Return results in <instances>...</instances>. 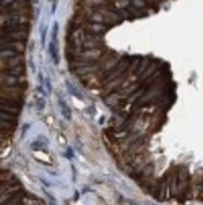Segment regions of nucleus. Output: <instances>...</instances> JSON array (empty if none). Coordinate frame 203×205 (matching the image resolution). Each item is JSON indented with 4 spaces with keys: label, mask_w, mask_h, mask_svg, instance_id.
Returning <instances> with one entry per match:
<instances>
[{
    "label": "nucleus",
    "mask_w": 203,
    "mask_h": 205,
    "mask_svg": "<svg viewBox=\"0 0 203 205\" xmlns=\"http://www.w3.org/2000/svg\"><path fill=\"white\" fill-rule=\"evenodd\" d=\"M18 84H28L27 78L24 76H3L2 74V87L18 86Z\"/></svg>",
    "instance_id": "nucleus-2"
},
{
    "label": "nucleus",
    "mask_w": 203,
    "mask_h": 205,
    "mask_svg": "<svg viewBox=\"0 0 203 205\" xmlns=\"http://www.w3.org/2000/svg\"><path fill=\"white\" fill-rule=\"evenodd\" d=\"M25 44L27 43H21V42L2 43V51H13V52H18V53H24V51H25Z\"/></svg>",
    "instance_id": "nucleus-4"
},
{
    "label": "nucleus",
    "mask_w": 203,
    "mask_h": 205,
    "mask_svg": "<svg viewBox=\"0 0 203 205\" xmlns=\"http://www.w3.org/2000/svg\"><path fill=\"white\" fill-rule=\"evenodd\" d=\"M58 32V24L54 25V32H53V39L49 44V52H50V55L53 58L54 63H59V55H58V45H55V33Z\"/></svg>",
    "instance_id": "nucleus-6"
},
{
    "label": "nucleus",
    "mask_w": 203,
    "mask_h": 205,
    "mask_svg": "<svg viewBox=\"0 0 203 205\" xmlns=\"http://www.w3.org/2000/svg\"><path fill=\"white\" fill-rule=\"evenodd\" d=\"M27 40H28V33H5V34H2V43H6V42L27 43Z\"/></svg>",
    "instance_id": "nucleus-3"
},
{
    "label": "nucleus",
    "mask_w": 203,
    "mask_h": 205,
    "mask_svg": "<svg viewBox=\"0 0 203 205\" xmlns=\"http://www.w3.org/2000/svg\"><path fill=\"white\" fill-rule=\"evenodd\" d=\"M58 101H59V106H60V111H62V113H63V117H64L65 120H68V121H70V120H71L70 108L68 107V104L64 102V100L60 97V96L58 97Z\"/></svg>",
    "instance_id": "nucleus-7"
},
{
    "label": "nucleus",
    "mask_w": 203,
    "mask_h": 205,
    "mask_svg": "<svg viewBox=\"0 0 203 205\" xmlns=\"http://www.w3.org/2000/svg\"><path fill=\"white\" fill-rule=\"evenodd\" d=\"M21 111V107H18V106H5V104H2V112H5V113H10V115H14V116H18Z\"/></svg>",
    "instance_id": "nucleus-8"
},
{
    "label": "nucleus",
    "mask_w": 203,
    "mask_h": 205,
    "mask_svg": "<svg viewBox=\"0 0 203 205\" xmlns=\"http://www.w3.org/2000/svg\"><path fill=\"white\" fill-rule=\"evenodd\" d=\"M25 64L23 66H15V67H9L2 69V74L3 76H24L25 74Z\"/></svg>",
    "instance_id": "nucleus-5"
},
{
    "label": "nucleus",
    "mask_w": 203,
    "mask_h": 205,
    "mask_svg": "<svg viewBox=\"0 0 203 205\" xmlns=\"http://www.w3.org/2000/svg\"><path fill=\"white\" fill-rule=\"evenodd\" d=\"M29 23H2V34L5 33H28Z\"/></svg>",
    "instance_id": "nucleus-1"
}]
</instances>
